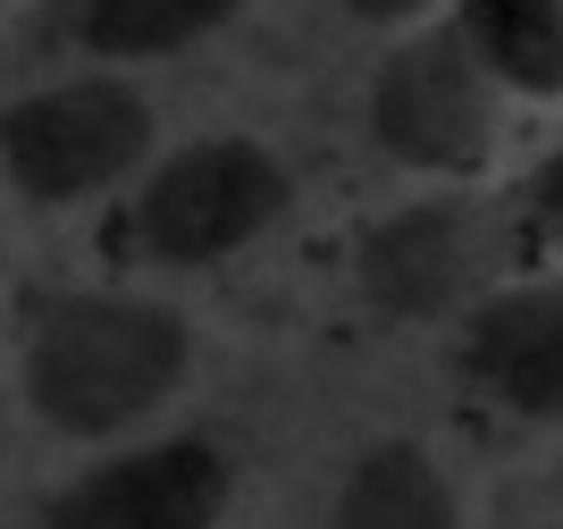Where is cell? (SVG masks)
I'll return each instance as SVG.
<instances>
[{
	"label": "cell",
	"instance_id": "obj_2",
	"mask_svg": "<svg viewBox=\"0 0 563 529\" xmlns=\"http://www.w3.org/2000/svg\"><path fill=\"white\" fill-rule=\"evenodd\" d=\"M143 152H152V101L118 76H76L0 110V168L25 202H85Z\"/></svg>",
	"mask_w": 563,
	"mask_h": 529
},
{
	"label": "cell",
	"instance_id": "obj_11",
	"mask_svg": "<svg viewBox=\"0 0 563 529\" xmlns=\"http://www.w3.org/2000/svg\"><path fill=\"white\" fill-rule=\"evenodd\" d=\"M353 18H371V25H396V18H421V0H345Z\"/></svg>",
	"mask_w": 563,
	"mask_h": 529
},
{
	"label": "cell",
	"instance_id": "obj_1",
	"mask_svg": "<svg viewBox=\"0 0 563 529\" xmlns=\"http://www.w3.org/2000/svg\"><path fill=\"white\" fill-rule=\"evenodd\" d=\"M186 362H194L186 320L143 295H68L43 302L25 328V395L68 438H110L126 420L161 412Z\"/></svg>",
	"mask_w": 563,
	"mask_h": 529
},
{
	"label": "cell",
	"instance_id": "obj_7",
	"mask_svg": "<svg viewBox=\"0 0 563 529\" xmlns=\"http://www.w3.org/2000/svg\"><path fill=\"white\" fill-rule=\"evenodd\" d=\"M463 370L521 420H547L563 404V302L547 286L496 295L463 328Z\"/></svg>",
	"mask_w": 563,
	"mask_h": 529
},
{
	"label": "cell",
	"instance_id": "obj_3",
	"mask_svg": "<svg viewBox=\"0 0 563 529\" xmlns=\"http://www.w3.org/2000/svg\"><path fill=\"white\" fill-rule=\"evenodd\" d=\"M286 194L295 185H286L278 152H261L244 135H211L177 161H161V177L135 202V235L152 261H177V269L228 261L235 244H253L286 219Z\"/></svg>",
	"mask_w": 563,
	"mask_h": 529
},
{
	"label": "cell",
	"instance_id": "obj_5",
	"mask_svg": "<svg viewBox=\"0 0 563 529\" xmlns=\"http://www.w3.org/2000/svg\"><path fill=\"white\" fill-rule=\"evenodd\" d=\"M235 471L211 438H161L59 487L43 529H219Z\"/></svg>",
	"mask_w": 563,
	"mask_h": 529
},
{
	"label": "cell",
	"instance_id": "obj_8",
	"mask_svg": "<svg viewBox=\"0 0 563 529\" xmlns=\"http://www.w3.org/2000/svg\"><path fill=\"white\" fill-rule=\"evenodd\" d=\"M320 529H463V513H454L446 471L421 445H378L345 471Z\"/></svg>",
	"mask_w": 563,
	"mask_h": 529
},
{
	"label": "cell",
	"instance_id": "obj_10",
	"mask_svg": "<svg viewBox=\"0 0 563 529\" xmlns=\"http://www.w3.org/2000/svg\"><path fill=\"white\" fill-rule=\"evenodd\" d=\"M244 0H76V34L101 59H161L235 18Z\"/></svg>",
	"mask_w": 563,
	"mask_h": 529
},
{
	"label": "cell",
	"instance_id": "obj_4",
	"mask_svg": "<svg viewBox=\"0 0 563 529\" xmlns=\"http://www.w3.org/2000/svg\"><path fill=\"white\" fill-rule=\"evenodd\" d=\"M371 135L404 168L479 177L488 152H496V76L479 68V51L454 25L412 34L371 85Z\"/></svg>",
	"mask_w": 563,
	"mask_h": 529
},
{
	"label": "cell",
	"instance_id": "obj_6",
	"mask_svg": "<svg viewBox=\"0 0 563 529\" xmlns=\"http://www.w3.org/2000/svg\"><path fill=\"white\" fill-rule=\"evenodd\" d=\"M479 277V210L471 202H421L362 235V286L387 320H438Z\"/></svg>",
	"mask_w": 563,
	"mask_h": 529
},
{
	"label": "cell",
	"instance_id": "obj_9",
	"mask_svg": "<svg viewBox=\"0 0 563 529\" xmlns=\"http://www.w3.org/2000/svg\"><path fill=\"white\" fill-rule=\"evenodd\" d=\"M463 34L479 51V68L514 92H555L563 85V0H454Z\"/></svg>",
	"mask_w": 563,
	"mask_h": 529
}]
</instances>
